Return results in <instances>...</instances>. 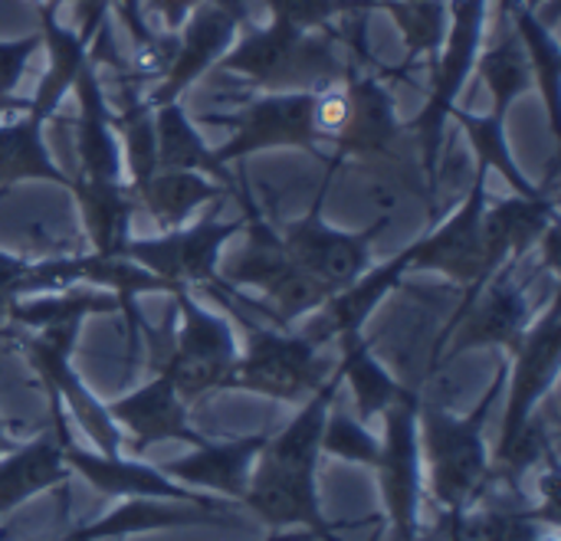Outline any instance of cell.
I'll list each match as a JSON object with an SVG mask.
<instances>
[{
    "label": "cell",
    "mask_w": 561,
    "mask_h": 541,
    "mask_svg": "<svg viewBox=\"0 0 561 541\" xmlns=\"http://www.w3.org/2000/svg\"><path fill=\"white\" fill-rule=\"evenodd\" d=\"M342 388V371L322 381V388L302 404L296 421H289L276 437H266L256 463L250 470V483L243 493V506L253 509L273 529H309L319 541H339V522H329L319 509L316 467L322 457V430L329 411L335 407V394Z\"/></svg>",
    "instance_id": "cell-1"
},
{
    "label": "cell",
    "mask_w": 561,
    "mask_h": 541,
    "mask_svg": "<svg viewBox=\"0 0 561 541\" xmlns=\"http://www.w3.org/2000/svg\"><path fill=\"white\" fill-rule=\"evenodd\" d=\"M506 381H510V368H500L486 398L463 421L454 417L440 401L421 398L417 444L427 457L431 493L447 513L470 509L490 490V453L483 434L496 401L506 394Z\"/></svg>",
    "instance_id": "cell-2"
},
{
    "label": "cell",
    "mask_w": 561,
    "mask_h": 541,
    "mask_svg": "<svg viewBox=\"0 0 561 541\" xmlns=\"http://www.w3.org/2000/svg\"><path fill=\"white\" fill-rule=\"evenodd\" d=\"M217 66L263 92H319L342 82L348 62L335 49V33L270 20L266 26L250 23Z\"/></svg>",
    "instance_id": "cell-3"
},
{
    "label": "cell",
    "mask_w": 561,
    "mask_h": 541,
    "mask_svg": "<svg viewBox=\"0 0 561 541\" xmlns=\"http://www.w3.org/2000/svg\"><path fill=\"white\" fill-rule=\"evenodd\" d=\"M174 312L164 319L161 332L145 322L148 335V365L154 375H164L184 404L201 401L210 391L224 388L233 361L240 358L233 329L224 315L207 312L191 299V292H174Z\"/></svg>",
    "instance_id": "cell-4"
},
{
    "label": "cell",
    "mask_w": 561,
    "mask_h": 541,
    "mask_svg": "<svg viewBox=\"0 0 561 541\" xmlns=\"http://www.w3.org/2000/svg\"><path fill=\"white\" fill-rule=\"evenodd\" d=\"M240 204L247 210V246L224 266L220 279L260 289L270 299V306H263V315L276 319V329H293L299 315L322 309L332 292L293 263L279 233L266 223L247 184V174H240Z\"/></svg>",
    "instance_id": "cell-5"
},
{
    "label": "cell",
    "mask_w": 561,
    "mask_h": 541,
    "mask_svg": "<svg viewBox=\"0 0 561 541\" xmlns=\"http://www.w3.org/2000/svg\"><path fill=\"white\" fill-rule=\"evenodd\" d=\"M486 16L490 0H450V26L444 49L431 72V92L421 108V115L404 125V131H414L421 141V164H424V187L431 197V207L437 210V168H440V141H444V122L450 108L457 105V95L463 92L477 56L486 43Z\"/></svg>",
    "instance_id": "cell-6"
},
{
    "label": "cell",
    "mask_w": 561,
    "mask_h": 541,
    "mask_svg": "<svg viewBox=\"0 0 561 541\" xmlns=\"http://www.w3.org/2000/svg\"><path fill=\"white\" fill-rule=\"evenodd\" d=\"M230 312L243 319L240 309H230ZM243 325L250 332L247 352L233 361L220 391H247V394H263L273 401L299 404V401H309L322 388V381L332 375L319 355L322 345L312 342L306 332L256 329L247 319Z\"/></svg>",
    "instance_id": "cell-7"
},
{
    "label": "cell",
    "mask_w": 561,
    "mask_h": 541,
    "mask_svg": "<svg viewBox=\"0 0 561 541\" xmlns=\"http://www.w3.org/2000/svg\"><path fill=\"white\" fill-rule=\"evenodd\" d=\"M247 220H217L207 210L194 227H178L161 237L128 240L122 256L148 269L168 286V296L187 292L191 286H204L214 296H230V283L220 279V250L230 237H237Z\"/></svg>",
    "instance_id": "cell-8"
},
{
    "label": "cell",
    "mask_w": 561,
    "mask_h": 541,
    "mask_svg": "<svg viewBox=\"0 0 561 541\" xmlns=\"http://www.w3.org/2000/svg\"><path fill=\"white\" fill-rule=\"evenodd\" d=\"M342 164L329 158V171H325V181L312 200V207L306 210V217L286 223L279 230V240L286 246V253L293 256V263L309 273L316 283H322L332 296L345 286H352L368 266H371V250H375V240L391 227V214H385L378 223L365 227V230H339V227H329L322 220V200H325V191H329V177L339 171Z\"/></svg>",
    "instance_id": "cell-9"
},
{
    "label": "cell",
    "mask_w": 561,
    "mask_h": 541,
    "mask_svg": "<svg viewBox=\"0 0 561 541\" xmlns=\"http://www.w3.org/2000/svg\"><path fill=\"white\" fill-rule=\"evenodd\" d=\"M3 338H10L23 352L30 368L43 378L46 391H53L59 401H66L72 421H79L85 437H92V444L99 447V453L122 457L125 434L118 430V424L108 417L105 404H99L92 398V391L82 384V378L72 368V352H76L79 325H49V329H36V332H30V329H7Z\"/></svg>",
    "instance_id": "cell-10"
},
{
    "label": "cell",
    "mask_w": 561,
    "mask_h": 541,
    "mask_svg": "<svg viewBox=\"0 0 561 541\" xmlns=\"http://www.w3.org/2000/svg\"><path fill=\"white\" fill-rule=\"evenodd\" d=\"M312 95L316 92H266L230 115L207 112L197 122L230 128V141L214 148L220 164L243 161L270 148H302L325 161L319 151V135L312 128Z\"/></svg>",
    "instance_id": "cell-11"
},
{
    "label": "cell",
    "mask_w": 561,
    "mask_h": 541,
    "mask_svg": "<svg viewBox=\"0 0 561 541\" xmlns=\"http://www.w3.org/2000/svg\"><path fill=\"white\" fill-rule=\"evenodd\" d=\"M486 174L477 171L467 200L440 220L431 233L411 243V273H440L463 289V299L440 332V338L463 319V312L477 299L480 273H483V210H486Z\"/></svg>",
    "instance_id": "cell-12"
},
{
    "label": "cell",
    "mask_w": 561,
    "mask_h": 541,
    "mask_svg": "<svg viewBox=\"0 0 561 541\" xmlns=\"http://www.w3.org/2000/svg\"><path fill=\"white\" fill-rule=\"evenodd\" d=\"M516 266L519 263L503 266L486 283V289L473 299V306L463 312V319L434 345L431 368H437L447 345H450L447 358H457V355H467V352H477V348H490V345H500L510 355H516V348L523 345L529 325L536 322L526 283L516 279Z\"/></svg>",
    "instance_id": "cell-13"
},
{
    "label": "cell",
    "mask_w": 561,
    "mask_h": 541,
    "mask_svg": "<svg viewBox=\"0 0 561 541\" xmlns=\"http://www.w3.org/2000/svg\"><path fill=\"white\" fill-rule=\"evenodd\" d=\"M417 411H421V394L408 388L381 414L385 440H381V460L375 470L381 476V493H385L394 541H417V503H421Z\"/></svg>",
    "instance_id": "cell-14"
},
{
    "label": "cell",
    "mask_w": 561,
    "mask_h": 541,
    "mask_svg": "<svg viewBox=\"0 0 561 541\" xmlns=\"http://www.w3.org/2000/svg\"><path fill=\"white\" fill-rule=\"evenodd\" d=\"M49 421L53 434L62 447V460L69 470H76L89 486H95L105 496L115 499H168V503H191L204 509H227L207 496L191 493L187 486L168 480L158 467H148L141 460H125V457H105V453H85L69 440L66 421H62V401L49 391Z\"/></svg>",
    "instance_id": "cell-15"
},
{
    "label": "cell",
    "mask_w": 561,
    "mask_h": 541,
    "mask_svg": "<svg viewBox=\"0 0 561 541\" xmlns=\"http://www.w3.org/2000/svg\"><path fill=\"white\" fill-rule=\"evenodd\" d=\"M516 368H513V381H506V417H503V434H500V447L496 457H503L513 440L519 437V430L529 424V417L536 414L539 401L552 391L556 378H559L561 365V299L559 292L552 296L549 309L539 315V322L529 325L523 345L516 348Z\"/></svg>",
    "instance_id": "cell-16"
},
{
    "label": "cell",
    "mask_w": 561,
    "mask_h": 541,
    "mask_svg": "<svg viewBox=\"0 0 561 541\" xmlns=\"http://www.w3.org/2000/svg\"><path fill=\"white\" fill-rule=\"evenodd\" d=\"M352 108H348V122L339 131V138L332 141V161L345 164L348 158L355 161H378V158H391L398 138L404 135V125L398 118V105L391 89L385 85V69L378 66V72H362L358 62L352 59L345 66L342 76Z\"/></svg>",
    "instance_id": "cell-17"
},
{
    "label": "cell",
    "mask_w": 561,
    "mask_h": 541,
    "mask_svg": "<svg viewBox=\"0 0 561 541\" xmlns=\"http://www.w3.org/2000/svg\"><path fill=\"white\" fill-rule=\"evenodd\" d=\"M240 23L217 10L214 3H197L187 20L178 26V46H174V59L168 66V72L158 79V85L151 92H145L148 105H168V102H181V95L210 69L220 62V56L233 46Z\"/></svg>",
    "instance_id": "cell-18"
},
{
    "label": "cell",
    "mask_w": 561,
    "mask_h": 541,
    "mask_svg": "<svg viewBox=\"0 0 561 541\" xmlns=\"http://www.w3.org/2000/svg\"><path fill=\"white\" fill-rule=\"evenodd\" d=\"M559 223V200L552 187L539 197H513L500 204H486L483 210V273L477 296L486 283L510 263H523L542 240V233Z\"/></svg>",
    "instance_id": "cell-19"
},
{
    "label": "cell",
    "mask_w": 561,
    "mask_h": 541,
    "mask_svg": "<svg viewBox=\"0 0 561 541\" xmlns=\"http://www.w3.org/2000/svg\"><path fill=\"white\" fill-rule=\"evenodd\" d=\"M187 407L191 404H184V398L174 391V384L164 375H154L138 391L105 404L108 417L128 434L125 450H131V457H141L151 444H161V440H181V444L204 447L207 437H201L191 427Z\"/></svg>",
    "instance_id": "cell-20"
},
{
    "label": "cell",
    "mask_w": 561,
    "mask_h": 541,
    "mask_svg": "<svg viewBox=\"0 0 561 541\" xmlns=\"http://www.w3.org/2000/svg\"><path fill=\"white\" fill-rule=\"evenodd\" d=\"M76 154H79V181H122V145L112 125V108L102 92L99 62L89 56L82 72L76 76Z\"/></svg>",
    "instance_id": "cell-21"
},
{
    "label": "cell",
    "mask_w": 561,
    "mask_h": 541,
    "mask_svg": "<svg viewBox=\"0 0 561 541\" xmlns=\"http://www.w3.org/2000/svg\"><path fill=\"white\" fill-rule=\"evenodd\" d=\"M411 273V246H404L398 256H391L381 266H368L352 286L339 289L335 296H329V302L322 309H316V322L306 329V335L319 345L325 342H339L348 335H362L365 322L371 319V312L378 309V302Z\"/></svg>",
    "instance_id": "cell-22"
},
{
    "label": "cell",
    "mask_w": 561,
    "mask_h": 541,
    "mask_svg": "<svg viewBox=\"0 0 561 541\" xmlns=\"http://www.w3.org/2000/svg\"><path fill=\"white\" fill-rule=\"evenodd\" d=\"M266 434L256 437H240V440H227V444H204L197 447L191 457H181L174 463H164L161 473L181 486H201V490H214L224 493L230 499H243L247 483H250V470L256 463V453L263 450Z\"/></svg>",
    "instance_id": "cell-23"
},
{
    "label": "cell",
    "mask_w": 561,
    "mask_h": 541,
    "mask_svg": "<svg viewBox=\"0 0 561 541\" xmlns=\"http://www.w3.org/2000/svg\"><path fill=\"white\" fill-rule=\"evenodd\" d=\"M69 191L76 197L92 253L122 256L125 243L131 240V217L138 210V200H135L128 181H79V177H72Z\"/></svg>",
    "instance_id": "cell-24"
},
{
    "label": "cell",
    "mask_w": 561,
    "mask_h": 541,
    "mask_svg": "<svg viewBox=\"0 0 561 541\" xmlns=\"http://www.w3.org/2000/svg\"><path fill=\"white\" fill-rule=\"evenodd\" d=\"M237 522L230 509H204L191 503H154V499H128L115 513H108L99 522L76 526V532L85 541H108L158 532V529H187V526H224Z\"/></svg>",
    "instance_id": "cell-25"
},
{
    "label": "cell",
    "mask_w": 561,
    "mask_h": 541,
    "mask_svg": "<svg viewBox=\"0 0 561 541\" xmlns=\"http://www.w3.org/2000/svg\"><path fill=\"white\" fill-rule=\"evenodd\" d=\"M39 39L46 49V69H43V79H39L33 99L26 102V112L49 122L56 115L62 95L72 92L82 66L89 62L92 43H85L76 33V26H62L59 13H39Z\"/></svg>",
    "instance_id": "cell-26"
},
{
    "label": "cell",
    "mask_w": 561,
    "mask_h": 541,
    "mask_svg": "<svg viewBox=\"0 0 561 541\" xmlns=\"http://www.w3.org/2000/svg\"><path fill=\"white\" fill-rule=\"evenodd\" d=\"M69 483V467L56 434L36 437L33 444L13 447L0 457V516L16 509L36 493L62 490Z\"/></svg>",
    "instance_id": "cell-27"
},
{
    "label": "cell",
    "mask_w": 561,
    "mask_h": 541,
    "mask_svg": "<svg viewBox=\"0 0 561 541\" xmlns=\"http://www.w3.org/2000/svg\"><path fill=\"white\" fill-rule=\"evenodd\" d=\"M131 194L158 223V230L168 233L184 227L197 207L224 200L230 191L201 171H154L145 184L131 187Z\"/></svg>",
    "instance_id": "cell-28"
},
{
    "label": "cell",
    "mask_w": 561,
    "mask_h": 541,
    "mask_svg": "<svg viewBox=\"0 0 561 541\" xmlns=\"http://www.w3.org/2000/svg\"><path fill=\"white\" fill-rule=\"evenodd\" d=\"M46 122L30 115L26 108L0 125V187H13L23 181L59 184L69 191L72 177L53 161L43 135Z\"/></svg>",
    "instance_id": "cell-29"
},
{
    "label": "cell",
    "mask_w": 561,
    "mask_h": 541,
    "mask_svg": "<svg viewBox=\"0 0 561 541\" xmlns=\"http://www.w3.org/2000/svg\"><path fill=\"white\" fill-rule=\"evenodd\" d=\"M154 148H158V171H201L233 191L237 177L214 158V148L204 145L194 118L181 102H168L154 108Z\"/></svg>",
    "instance_id": "cell-30"
},
{
    "label": "cell",
    "mask_w": 561,
    "mask_h": 541,
    "mask_svg": "<svg viewBox=\"0 0 561 541\" xmlns=\"http://www.w3.org/2000/svg\"><path fill=\"white\" fill-rule=\"evenodd\" d=\"M118 312V299L99 286H66V289H49L39 296H23L10 306V329H49V325H79L92 315H112Z\"/></svg>",
    "instance_id": "cell-31"
},
{
    "label": "cell",
    "mask_w": 561,
    "mask_h": 541,
    "mask_svg": "<svg viewBox=\"0 0 561 541\" xmlns=\"http://www.w3.org/2000/svg\"><path fill=\"white\" fill-rule=\"evenodd\" d=\"M378 10H385L404 39V62L398 69H385V76H408L417 62H437L447 26H450V0H381Z\"/></svg>",
    "instance_id": "cell-32"
},
{
    "label": "cell",
    "mask_w": 561,
    "mask_h": 541,
    "mask_svg": "<svg viewBox=\"0 0 561 541\" xmlns=\"http://www.w3.org/2000/svg\"><path fill=\"white\" fill-rule=\"evenodd\" d=\"M122 95L118 108L112 112V125L122 145V161L128 168V187L145 184L158 171V148H154V108L148 105L141 85L118 72Z\"/></svg>",
    "instance_id": "cell-33"
},
{
    "label": "cell",
    "mask_w": 561,
    "mask_h": 541,
    "mask_svg": "<svg viewBox=\"0 0 561 541\" xmlns=\"http://www.w3.org/2000/svg\"><path fill=\"white\" fill-rule=\"evenodd\" d=\"M513 30L526 49L529 69H533V85L546 102V115H549V128H552V141H556V154L561 145V122H559V105H561V43L559 36L536 16V10L529 7H516L513 10Z\"/></svg>",
    "instance_id": "cell-34"
},
{
    "label": "cell",
    "mask_w": 561,
    "mask_h": 541,
    "mask_svg": "<svg viewBox=\"0 0 561 541\" xmlns=\"http://www.w3.org/2000/svg\"><path fill=\"white\" fill-rule=\"evenodd\" d=\"M447 118L460 122V128H463V135H467L473 154H477V171H500V174L506 177V184L516 191V197H539V194H546V191L552 187L561 154H552L556 161H552V174H549V181H546L549 187H536V184H529V177L519 171V164H516V158H513V151H510L506 122H503V118L473 115V112H467V108H460V105H454Z\"/></svg>",
    "instance_id": "cell-35"
},
{
    "label": "cell",
    "mask_w": 561,
    "mask_h": 541,
    "mask_svg": "<svg viewBox=\"0 0 561 541\" xmlns=\"http://www.w3.org/2000/svg\"><path fill=\"white\" fill-rule=\"evenodd\" d=\"M480 79L486 82L490 89V99H493V118H503L510 115L513 102L526 92H533V69H529V59H526V49L516 36V30H503L493 36L490 49H480L477 56V66Z\"/></svg>",
    "instance_id": "cell-36"
},
{
    "label": "cell",
    "mask_w": 561,
    "mask_h": 541,
    "mask_svg": "<svg viewBox=\"0 0 561 541\" xmlns=\"http://www.w3.org/2000/svg\"><path fill=\"white\" fill-rule=\"evenodd\" d=\"M339 345H342L339 371H342V381L352 384V394L358 404V421H371V417L385 414L408 388L398 378H391L385 371V365H378L365 335L339 338Z\"/></svg>",
    "instance_id": "cell-37"
},
{
    "label": "cell",
    "mask_w": 561,
    "mask_h": 541,
    "mask_svg": "<svg viewBox=\"0 0 561 541\" xmlns=\"http://www.w3.org/2000/svg\"><path fill=\"white\" fill-rule=\"evenodd\" d=\"M552 522L542 509H526L523 499H513V506H490V509H463L447 513V529L457 541H556L539 536V522Z\"/></svg>",
    "instance_id": "cell-38"
},
{
    "label": "cell",
    "mask_w": 561,
    "mask_h": 541,
    "mask_svg": "<svg viewBox=\"0 0 561 541\" xmlns=\"http://www.w3.org/2000/svg\"><path fill=\"white\" fill-rule=\"evenodd\" d=\"M322 453L375 470L381 460V440L365 427V421H352L345 414L329 411V421L322 430Z\"/></svg>",
    "instance_id": "cell-39"
},
{
    "label": "cell",
    "mask_w": 561,
    "mask_h": 541,
    "mask_svg": "<svg viewBox=\"0 0 561 541\" xmlns=\"http://www.w3.org/2000/svg\"><path fill=\"white\" fill-rule=\"evenodd\" d=\"M266 10H270V20H279L299 30H329L335 20L371 13L358 0H266Z\"/></svg>",
    "instance_id": "cell-40"
},
{
    "label": "cell",
    "mask_w": 561,
    "mask_h": 541,
    "mask_svg": "<svg viewBox=\"0 0 561 541\" xmlns=\"http://www.w3.org/2000/svg\"><path fill=\"white\" fill-rule=\"evenodd\" d=\"M43 46L39 33L20 36V39H0V115L3 112H23L26 102L16 99V85L30 66V59L36 56V49Z\"/></svg>",
    "instance_id": "cell-41"
},
{
    "label": "cell",
    "mask_w": 561,
    "mask_h": 541,
    "mask_svg": "<svg viewBox=\"0 0 561 541\" xmlns=\"http://www.w3.org/2000/svg\"><path fill=\"white\" fill-rule=\"evenodd\" d=\"M348 108H352V99H348L345 82L325 85V89H319L312 95V128H316L319 141H335L339 138V131L348 122Z\"/></svg>",
    "instance_id": "cell-42"
},
{
    "label": "cell",
    "mask_w": 561,
    "mask_h": 541,
    "mask_svg": "<svg viewBox=\"0 0 561 541\" xmlns=\"http://www.w3.org/2000/svg\"><path fill=\"white\" fill-rule=\"evenodd\" d=\"M112 7H115L118 20L125 23L128 36H131V49L151 39L154 30H151L148 20H145V3H141V0H112Z\"/></svg>",
    "instance_id": "cell-43"
},
{
    "label": "cell",
    "mask_w": 561,
    "mask_h": 541,
    "mask_svg": "<svg viewBox=\"0 0 561 541\" xmlns=\"http://www.w3.org/2000/svg\"><path fill=\"white\" fill-rule=\"evenodd\" d=\"M141 3L161 20V30H178L201 0H141Z\"/></svg>",
    "instance_id": "cell-44"
},
{
    "label": "cell",
    "mask_w": 561,
    "mask_h": 541,
    "mask_svg": "<svg viewBox=\"0 0 561 541\" xmlns=\"http://www.w3.org/2000/svg\"><path fill=\"white\" fill-rule=\"evenodd\" d=\"M204 3H214L217 10L230 13L240 26H250V23H253V20H250V7H247V0H204Z\"/></svg>",
    "instance_id": "cell-45"
},
{
    "label": "cell",
    "mask_w": 561,
    "mask_h": 541,
    "mask_svg": "<svg viewBox=\"0 0 561 541\" xmlns=\"http://www.w3.org/2000/svg\"><path fill=\"white\" fill-rule=\"evenodd\" d=\"M519 7V0H496V16H493V26H496V33H503V30H510V16H513V10ZM493 33V36H496Z\"/></svg>",
    "instance_id": "cell-46"
},
{
    "label": "cell",
    "mask_w": 561,
    "mask_h": 541,
    "mask_svg": "<svg viewBox=\"0 0 561 541\" xmlns=\"http://www.w3.org/2000/svg\"><path fill=\"white\" fill-rule=\"evenodd\" d=\"M36 7V13H59L62 0H30Z\"/></svg>",
    "instance_id": "cell-47"
},
{
    "label": "cell",
    "mask_w": 561,
    "mask_h": 541,
    "mask_svg": "<svg viewBox=\"0 0 561 541\" xmlns=\"http://www.w3.org/2000/svg\"><path fill=\"white\" fill-rule=\"evenodd\" d=\"M13 447H16V444H13V440H10V437H7V430H3V427H0V457H3V453H10V450H13Z\"/></svg>",
    "instance_id": "cell-48"
},
{
    "label": "cell",
    "mask_w": 561,
    "mask_h": 541,
    "mask_svg": "<svg viewBox=\"0 0 561 541\" xmlns=\"http://www.w3.org/2000/svg\"><path fill=\"white\" fill-rule=\"evenodd\" d=\"M312 539V536H302V532H299V536H273V539H263V541H309Z\"/></svg>",
    "instance_id": "cell-49"
},
{
    "label": "cell",
    "mask_w": 561,
    "mask_h": 541,
    "mask_svg": "<svg viewBox=\"0 0 561 541\" xmlns=\"http://www.w3.org/2000/svg\"><path fill=\"white\" fill-rule=\"evenodd\" d=\"M519 3H523V7H529V10H539V7H542L546 0H519Z\"/></svg>",
    "instance_id": "cell-50"
},
{
    "label": "cell",
    "mask_w": 561,
    "mask_h": 541,
    "mask_svg": "<svg viewBox=\"0 0 561 541\" xmlns=\"http://www.w3.org/2000/svg\"><path fill=\"white\" fill-rule=\"evenodd\" d=\"M358 3H362L365 10H378V3H381V0H358Z\"/></svg>",
    "instance_id": "cell-51"
},
{
    "label": "cell",
    "mask_w": 561,
    "mask_h": 541,
    "mask_svg": "<svg viewBox=\"0 0 561 541\" xmlns=\"http://www.w3.org/2000/svg\"><path fill=\"white\" fill-rule=\"evenodd\" d=\"M371 541H375V539H371Z\"/></svg>",
    "instance_id": "cell-52"
}]
</instances>
